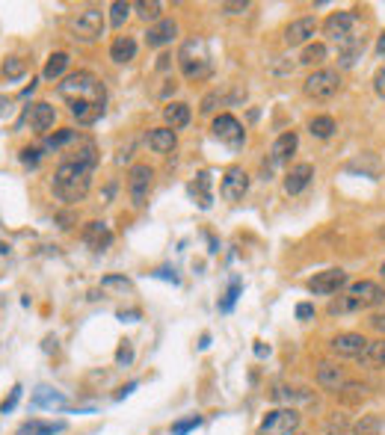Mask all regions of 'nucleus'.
I'll use <instances>...</instances> for the list:
<instances>
[{"mask_svg": "<svg viewBox=\"0 0 385 435\" xmlns=\"http://www.w3.org/2000/svg\"><path fill=\"white\" fill-rule=\"evenodd\" d=\"M89 187H92V169L87 166H77V163H68L63 160L53 172V193L60 201L65 205H77L89 196Z\"/></svg>", "mask_w": 385, "mask_h": 435, "instance_id": "obj_1", "label": "nucleus"}, {"mask_svg": "<svg viewBox=\"0 0 385 435\" xmlns=\"http://www.w3.org/2000/svg\"><path fill=\"white\" fill-rule=\"evenodd\" d=\"M56 92H60L68 104H75V101H95V104H104V83L98 80L92 71L65 75L63 83H56Z\"/></svg>", "mask_w": 385, "mask_h": 435, "instance_id": "obj_2", "label": "nucleus"}, {"mask_svg": "<svg viewBox=\"0 0 385 435\" xmlns=\"http://www.w3.org/2000/svg\"><path fill=\"white\" fill-rule=\"evenodd\" d=\"M178 65H181V75L187 77V80L205 77L208 71H210V53H208L205 39H190V42H184L181 51H178Z\"/></svg>", "mask_w": 385, "mask_h": 435, "instance_id": "obj_3", "label": "nucleus"}, {"mask_svg": "<svg viewBox=\"0 0 385 435\" xmlns=\"http://www.w3.org/2000/svg\"><path fill=\"white\" fill-rule=\"evenodd\" d=\"M338 89H341V75H338L335 68H317V71H311V75L305 77V83H303V92L311 101H329V98L338 95Z\"/></svg>", "mask_w": 385, "mask_h": 435, "instance_id": "obj_4", "label": "nucleus"}, {"mask_svg": "<svg viewBox=\"0 0 385 435\" xmlns=\"http://www.w3.org/2000/svg\"><path fill=\"white\" fill-rule=\"evenodd\" d=\"M68 30H71V36H75L77 42H95V39H101L104 36V12L95 9V6L77 12V15L68 21Z\"/></svg>", "mask_w": 385, "mask_h": 435, "instance_id": "obj_5", "label": "nucleus"}, {"mask_svg": "<svg viewBox=\"0 0 385 435\" xmlns=\"http://www.w3.org/2000/svg\"><path fill=\"white\" fill-rule=\"evenodd\" d=\"M299 429V412L294 405H282V409H270L261 417V435H296Z\"/></svg>", "mask_w": 385, "mask_h": 435, "instance_id": "obj_6", "label": "nucleus"}, {"mask_svg": "<svg viewBox=\"0 0 385 435\" xmlns=\"http://www.w3.org/2000/svg\"><path fill=\"white\" fill-rule=\"evenodd\" d=\"M151 181H154V169L146 163H137L127 172V196H131L134 208H146L149 193H151Z\"/></svg>", "mask_w": 385, "mask_h": 435, "instance_id": "obj_7", "label": "nucleus"}, {"mask_svg": "<svg viewBox=\"0 0 385 435\" xmlns=\"http://www.w3.org/2000/svg\"><path fill=\"white\" fill-rule=\"evenodd\" d=\"M210 134L217 137L220 142H225L228 149H240V145L246 142V130L244 125H240L234 115H228V113H220L217 119L210 122Z\"/></svg>", "mask_w": 385, "mask_h": 435, "instance_id": "obj_8", "label": "nucleus"}, {"mask_svg": "<svg viewBox=\"0 0 385 435\" xmlns=\"http://www.w3.org/2000/svg\"><path fill=\"white\" fill-rule=\"evenodd\" d=\"M367 343L370 341L365 335H359V332H341V335H335L329 341V353L338 355V358H355L359 361L362 353L367 350Z\"/></svg>", "mask_w": 385, "mask_h": 435, "instance_id": "obj_9", "label": "nucleus"}, {"mask_svg": "<svg viewBox=\"0 0 385 435\" xmlns=\"http://www.w3.org/2000/svg\"><path fill=\"white\" fill-rule=\"evenodd\" d=\"M353 27H355V12H350V9H338V12H332L329 18L323 21V33H326V39H332V42H347V39H353Z\"/></svg>", "mask_w": 385, "mask_h": 435, "instance_id": "obj_10", "label": "nucleus"}, {"mask_svg": "<svg viewBox=\"0 0 385 435\" xmlns=\"http://www.w3.org/2000/svg\"><path fill=\"white\" fill-rule=\"evenodd\" d=\"M341 287H347V272L344 270H323L315 279H308V290L315 296H332Z\"/></svg>", "mask_w": 385, "mask_h": 435, "instance_id": "obj_11", "label": "nucleus"}, {"mask_svg": "<svg viewBox=\"0 0 385 435\" xmlns=\"http://www.w3.org/2000/svg\"><path fill=\"white\" fill-rule=\"evenodd\" d=\"M249 193V175L240 166H232L222 175V184H220V196L225 201H240Z\"/></svg>", "mask_w": 385, "mask_h": 435, "instance_id": "obj_12", "label": "nucleus"}, {"mask_svg": "<svg viewBox=\"0 0 385 435\" xmlns=\"http://www.w3.org/2000/svg\"><path fill=\"white\" fill-rule=\"evenodd\" d=\"M347 294H350L355 302H359L362 311H365V308H379V305H385V290H382L377 282H367V279L353 282Z\"/></svg>", "mask_w": 385, "mask_h": 435, "instance_id": "obj_13", "label": "nucleus"}, {"mask_svg": "<svg viewBox=\"0 0 385 435\" xmlns=\"http://www.w3.org/2000/svg\"><path fill=\"white\" fill-rule=\"evenodd\" d=\"M317 33V18L315 15H303V18H296L291 21L288 27H284V45L294 48V45H308L311 36Z\"/></svg>", "mask_w": 385, "mask_h": 435, "instance_id": "obj_14", "label": "nucleus"}, {"mask_svg": "<svg viewBox=\"0 0 385 435\" xmlns=\"http://www.w3.org/2000/svg\"><path fill=\"white\" fill-rule=\"evenodd\" d=\"M317 385L323 391H335V394H341V391H344V385H347L344 367L332 365V361H320V365H317Z\"/></svg>", "mask_w": 385, "mask_h": 435, "instance_id": "obj_15", "label": "nucleus"}, {"mask_svg": "<svg viewBox=\"0 0 385 435\" xmlns=\"http://www.w3.org/2000/svg\"><path fill=\"white\" fill-rule=\"evenodd\" d=\"M311 178H315V166H311V163H296V166H291V172L284 175V193H288V196H299L311 184Z\"/></svg>", "mask_w": 385, "mask_h": 435, "instance_id": "obj_16", "label": "nucleus"}, {"mask_svg": "<svg viewBox=\"0 0 385 435\" xmlns=\"http://www.w3.org/2000/svg\"><path fill=\"white\" fill-rule=\"evenodd\" d=\"M178 36V24L172 21V18H160L154 27H149V33H146V42L151 48H163V45H169Z\"/></svg>", "mask_w": 385, "mask_h": 435, "instance_id": "obj_17", "label": "nucleus"}, {"mask_svg": "<svg viewBox=\"0 0 385 435\" xmlns=\"http://www.w3.org/2000/svg\"><path fill=\"white\" fill-rule=\"evenodd\" d=\"M30 127L36 130V134H45V130L53 127L56 122V110L48 104V101H39V104H30Z\"/></svg>", "mask_w": 385, "mask_h": 435, "instance_id": "obj_18", "label": "nucleus"}, {"mask_svg": "<svg viewBox=\"0 0 385 435\" xmlns=\"http://www.w3.org/2000/svg\"><path fill=\"white\" fill-rule=\"evenodd\" d=\"M146 139H149V149L154 154H169L178 145V137L172 127H154V130H149Z\"/></svg>", "mask_w": 385, "mask_h": 435, "instance_id": "obj_19", "label": "nucleus"}, {"mask_svg": "<svg viewBox=\"0 0 385 435\" xmlns=\"http://www.w3.org/2000/svg\"><path fill=\"white\" fill-rule=\"evenodd\" d=\"M296 145H299L296 130H288V134H282V137L273 142V149H270V160H273V163H288L291 154L296 151Z\"/></svg>", "mask_w": 385, "mask_h": 435, "instance_id": "obj_20", "label": "nucleus"}, {"mask_svg": "<svg viewBox=\"0 0 385 435\" xmlns=\"http://www.w3.org/2000/svg\"><path fill=\"white\" fill-rule=\"evenodd\" d=\"M65 160L68 163H77V166H87V169H95L98 163V149H95V142L92 139H77V149L65 154Z\"/></svg>", "mask_w": 385, "mask_h": 435, "instance_id": "obj_21", "label": "nucleus"}, {"mask_svg": "<svg viewBox=\"0 0 385 435\" xmlns=\"http://www.w3.org/2000/svg\"><path fill=\"white\" fill-rule=\"evenodd\" d=\"M68 110L80 125H92L104 115V104H95V101H75V104H68Z\"/></svg>", "mask_w": 385, "mask_h": 435, "instance_id": "obj_22", "label": "nucleus"}, {"mask_svg": "<svg viewBox=\"0 0 385 435\" xmlns=\"http://www.w3.org/2000/svg\"><path fill=\"white\" fill-rule=\"evenodd\" d=\"M134 56H137V42H134V36H116V42L110 45V60L125 65V63H131Z\"/></svg>", "mask_w": 385, "mask_h": 435, "instance_id": "obj_23", "label": "nucleus"}, {"mask_svg": "<svg viewBox=\"0 0 385 435\" xmlns=\"http://www.w3.org/2000/svg\"><path fill=\"white\" fill-rule=\"evenodd\" d=\"M365 51V39H347L338 45V65L341 68H353L359 63V56Z\"/></svg>", "mask_w": 385, "mask_h": 435, "instance_id": "obj_24", "label": "nucleus"}, {"mask_svg": "<svg viewBox=\"0 0 385 435\" xmlns=\"http://www.w3.org/2000/svg\"><path fill=\"white\" fill-rule=\"evenodd\" d=\"M163 119H166V127H187L190 125V107L184 104V101H169L163 107Z\"/></svg>", "mask_w": 385, "mask_h": 435, "instance_id": "obj_25", "label": "nucleus"}, {"mask_svg": "<svg viewBox=\"0 0 385 435\" xmlns=\"http://www.w3.org/2000/svg\"><path fill=\"white\" fill-rule=\"evenodd\" d=\"M83 240H87V246H92V249H107L113 243V231L107 228V222H89L87 231H83Z\"/></svg>", "mask_w": 385, "mask_h": 435, "instance_id": "obj_26", "label": "nucleus"}, {"mask_svg": "<svg viewBox=\"0 0 385 435\" xmlns=\"http://www.w3.org/2000/svg\"><path fill=\"white\" fill-rule=\"evenodd\" d=\"M65 432V420H30L18 429V435H56Z\"/></svg>", "mask_w": 385, "mask_h": 435, "instance_id": "obj_27", "label": "nucleus"}, {"mask_svg": "<svg viewBox=\"0 0 385 435\" xmlns=\"http://www.w3.org/2000/svg\"><path fill=\"white\" fill-rule=\"evenodd\" d=\"M101 294L127 296V294H134V284H131V279H125V275H104L101 279Z\"/></svg>", "mask_w": 385, "mask_h": 435, "instance_id": "obj_28", "label": "nucleus"}, {"mask_svg": "<svg viewBox=\"0 0 385 435\" xmlns=\"http://www.w3.org/2000/svg\"><path fill=\"white\" fill-rule=\"evenodd\" d=\"M359 365H365V367H385V338H377V341L367 343V350L362 353Z\"/></svg>", "mask_w": 385, "mask_h": 435, "instance_id": "obj_29", "label": "nucleus"}, {"mask_svg": "<svg viewBox=\"0 0 385 435\" xmlns=\"http://www.w3.org/2000/svg\"><path fill=\"white\" fill-rule=\"evenodd\" d=\"M338 130V122L332 115H315V119H308V134L315 139H329Z\"/></svg>", "mask_w": 385, "mask_h": 435, "instance_id": "obj_30", "label": "nucleus"}, {"mask_svg": "<svg viewBox=\"0 0 385 435\" xmlns=\"http://www.w3.org/2000/svg\"><path fill=\"white\" fill-rule=\"evenodd\" d=\"M65 68H68V53H65V51H56V53L48 56L42 77H45V80H60V77L65 75Z\"/></svg>", "mask_w": 385, "mask_h": 435, "instance_id": "obj_31", "label": "nucleus"}, {"mask_svg": "<svg viewBox=\"0 0 385 435\" xmlns=\"http://www.w3.org/2000/svg\"><path fill=\"white\" fill-rule=\"evenodd\" d=\"M193 196H196V201H198V208H202V210L210 208V201H213V196H210V172H198V175H196Z\"/></svg>", "mask_w": 385, "mask_h": 435, "instance_id": "obj_32", "label": "nucleus"}, {"mask_svg": "<svg viewBox=\"0 0 385 435\" xmlns=\"http://www.w3.org/2000/svg\"><path fill=\"white\" fill-rule=\"evenodd\" d=\"M326 56H329V51H326L323 42H311V45H305L303 53H299V65H320Z\"/></svg>", "mask_w": 385, "mask_h": 435, "instance_id": "obj_33", "label": "nucleus"}, {"mask_svg": "<svg viewBox=\"0 0 385 435\" xmlns=\"http://www.w3.org/2000/svg\"><path fill=\"white\" fill-rule=\"evenodd\" d=\"M353 435H382V417L379 415H362L355 420Z\"/></svg>", "mask_w": 385, "mask_h": 435, "instance_id": "obj_34", "label": "nucleus"}, {"mask_svg": "<svg viewBox=\"0 0 385 435\" xmlns=\"http://www.w3.org/2000/svg\"><path fill=\"white\" fill-rule=\"evenodd\" d=\"M134 9L142 21H154V24L163 15V4H158V0H139V4H134Z\"/></svg>", "mask_w": 385, "mask_h": 435, "instance_id": "obj_35", "label": "nucleus"}, {"mask_svg": "<svg viewBox=\"0 0 385 435\" xmlns=\"http://www.w3.org/2000/svg\"><path fill=\"white\" fill-rule=\"evenodd\" d=\"M0 75H4L6 80H21L27 75V63L21 60V56H6L4 65H0Z\"/></svg>", "mask_w": 385, "mask_h": 435, "instance_id": "obj_36", "label": "nucleus"}, {"mask_svg": "<svg viewBox=\"0 0 385 435\" xmlns=\"http://www.w3.org/2000/svg\"><path fill=\"white\" fill-rule=\"evenodd\" d=\"M131 9H134V4H127V0H116V4L110 6V24L116 27V30H122L125 21L131 18Z\"/></svg>", "mask_w": 385, "mask_h": 435, "instance_id": "obj_37", "label": "nucleus"}, {"mask_svg": "<svg viewBox=\"0 0 385 435\" xmlns=\"http://www.w3.org/2000/svg\"><path fill=\"white\" fill-rule=\"evenodd\" d=\"M75 139H80V137H77V130H75V127H63V130H56L53 137H48L45 149H48V151H56V149H63V145L75 142Z\"/></svg>", "mask_w": 385, "mask_h": 435, "instance_id": "obj_38", "label": "nucleus"}, {"mask_svg": "<svg viewBox=\"0 0 385 435\" xmlns=\"http://www.w3.org/2000/svg\"><path fill=\"white\" fill-rule=\"evenodd\" d=\"M273 400H284V403H308L311 400V394L308 391H303V388H276L273 391Z\"/></svg>", "mask_w": 385, "mask_h": 435, "instance_id": "obj_39", "label": "nucleus"}, {"mask_svg": "<svg viewBox=\"0 0 385 435\" xmlns=\"http://www.w3.org/2000/svg\"><path fill=\"white\" fill-rule=\"evenodd\" d=\"M63 403H65V397L60 394V391L45 388V385H42L33 394V405H63Z\"/></svg>", "mask_w": 385, "mask_h": 435, "instance_id": "obj_40", "label": "nucleus"}, {"mask_svg": "<svg viewBox=\"0 0 385 435\" xmlns=\"http://www.w3.org/2000/svg\"><path fill=\"white\" fill-rule=\"evenodd\" d=\"M353 311H362V305L355 302L350 294H344V296H338V299H332L329 302V314L335 317V314H353Z\"/></svg>", "mask_w": 385, "mask_h": 435, "instance_id": "obj_41", "label": "nucleus"}, {"mask_svg": "<svg viewBox=\"0 0 385 435\" xmlns=\"http://www.w3.org/2000/svg\"><path fill=\"white\" fill-rule=\"evenodd\" d=\"M240 290H244L240 279H234L232 284H228V290H225V299L220 302V311H222V314H228V311L234 308V302H237V296H240Z\"/></svg>", "mask_w": 385, "mask_h": 435, "instance_id": "obj_42", "label": "nucleus"}, {"mask_svg": "<svg viewBox=\"0 0 385 435\" xmlns=\"http://www.w3.org/2000/svg\"><path fill=\"white\" fill-rule=\"evenodd\" d=\"M196 427H202V417H198V415H193V417H187V420H178V424H172V435H187V432H193Z\"/></svg>", "mask_w": 385, "mask_h": 435, "instance_id": "obj_43", "label": "nucleus"}, {"mask_svg": "<svg viewBox=\"0 0 385 435\" xmlns=\"http://www.w3.org/2000/svg\"><path fill=\"white\" fill-rule=\"evenodd\" d=\"M21 394H24V388H21V385H15V388L9 391V397H6L4 403H0V412H4V415H9V412H12V409H15V405H18Z\"/></svg>", "mask_w": 385, "mask_h": 435, "instance_id": "obj_44", "label": "nucleus"}, {"mask_svg": "<svg viewBox=\"0 0 385 435\" xmlns=\"http://www.w3.org/2000/svg\"><path fill=\"white\" fill-rule=\"evenodd\" d=\"M134 361V346H131V341H122V346H119V353H116V365H122V367H127Z\"/></svg>", "mask_w": 385, "mask_h": 435, "instance_id": "obj_45", "label": "nucleus"}, {"mask_svg": "<svg viewBox=\"0 0 385 435\" xmlns=\"http://www.w3.org/2000/svg\"><path fill=\"white\" fill-rule=\"evenodd\" d=\"M220 9L225 12V15H244V12L249 9V4H246V0H240V4H222Z\"/></svg>", "mask_w": 385, "mask_h": 435, "instance_id": "obj_46", "label": "nucleus"}, {"mask_svg": "<svg viewBox=\"0 0 385 435\" xmlns=\"http://www.w3.org/2000/svg\"><path fill=\"white\" fill-rule=\"evenodd\" d=\"M315 317V305L311 302H299L296 305V320H311Z\"/></svg>", "mask_w": 385, "mask_h": 435, "instance_id": "obj_47", "label": "nucleus"}, {"mask_svg": "<svg viewBox=\"0 0 385 435\" xmlns=\"http://www.w3.org/2000/svg\"><path fill=\"white\" fill-rule=\"evenodd\" d=\"M21 163H24V166H36V163H39V151H36V149H24V151H21Z\"/></svg>", "mask_w": 385, "mask_h": 435, "instance_id": "obj_48", "label": "nucleus"}, {"mask_svg": "<svg viewBox=\"0 0 385 435\" xmlns=\"http://www.w3.org/2000/svg\"><path fill=\"white\" fill-rule=\"evenodd\" d=\"M374 92H377L379 98H385V68L377 71V77H374Z\"/></svg>", "mask_w": 385, "mask_h": 435, "instance_id": "obj_49", "label": "nucleus"}, {"mask_svg": "<svg viewBox=\"0 0 385 435\" xmlns=\"http://www.w3.org/2000/svg\"><path fill=\"white\" fill-rule=\"evenodd\" d=\"M370 329L385 332V314H374V317H370Z\"/></svg>", "mask_w": 385, "mask_h": 435, "instance_id": "obj_50", "label": "nucleus"}, {"mask_svg": "<svg viewBox=\"0 0 385 435\" xmlns=\"http://www.w3.org/2000/svg\"><path fill=\"white\" fill-rule=\"evenodd\" d=\"M154 275H158V279H163V282H172V284H178V275H175V272H169V270H158Z\"/></svg>", "mask_w": 385, "mask_h": 435, "instance_id": "obj_51", "label": "nucleus"}, {"mask_svg": "<svg viewBox=\"0 0 385 435\" xmlns=\"http://www.w3.org/2000/svg\"><path fill=\"white\" fill-rule=\"evenodd\" d=\"M134 388H137V382H127L125 388H119V391H116V400H125V397H127V394H131V391H134Z\"/></svg>", "mask_w": 385, "mask_h": 435, "instance_id": "obj_52", "label": "nucleus"}, {"mask_svg": "<svg viewBox=\"0 0 385 435\" xmlns=\"http://www.w3.org/2000/svg\"><path fill=\"white\" fill-rule=\"evenodd\" d=\"M255 355H258V358H264V355H270V346H264V343L258 341V343H255Z\"/></svg>", "mask_w": 385, "mask_h": 435, "instance_id": "obj_53", "label": "nucleus"}, {"mask_svg": "<svg viewBox=\"0 0 385 435\" xmlns=\"http://www.w3.org/2000/svg\"><path fill=\"white\" fill-rule=\"evenodd\" d=\"M377 53H379V56H385V33L377 39Z\"/></svg>", "mask_w": 385, "mask_h": 435, "instance_id": "obj_54", "label": "nucleus"}, {"mask_svg": "<svg viewBox=\"0 0 385 435\" xmlns=\"http://www.w3.org/2000/svg\"><path fill=\"white\" fill-rule=\"evenodd\" d=\"M198 346H202V350H208V346H210V335H202V343H198Z\"/></svg>", "mask_w": 385, "mask_h": 435, "instance_id": "obj_55", "label": "nucleus"}, {"mask_svg": "<svg viewBox=\"0 0 385 435\" xmlns=\"http://www.w3.org/2000/svg\"><path fill=\"white\" fill-rule=\"evenodd\" d=\"M6 252H9V246H6L4 240H0V255H6Z\"/></svg>", "mask_w": 385, "mask_h": 435, "instance_id": "obj_56", "label": "nucleus"}, {"mask_svg": "<svg viewBox=\"0 0 385 435\" xmlns=\"http://www.w3.org/2000/svg\"><path fill=\"white\" fill-rule=\"evenodd\" d=\"M379 275H382V279H385V260H382V267H379Z\"/></svg>", "mask_w": 385, "mask_h": 435, "instance_id": "obj_57", "label": "nucleus"}, {"mask_svg": "<svg viewBox=\"0 0 385 435\" xmlns=\"http://www.w3.org/2000/svg\"><path fill=\"white\" fill-rule=\"evenodd\" d=\"M296 435H303V432H296Z\"/></svg>", "mask_w": 385, "mask_h": 435, "instance_id": "obj_58", "label": "nucleus"}]
</instances>
